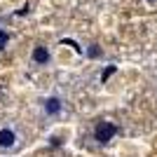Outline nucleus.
Segmentation results:
<instances>
[{
	"mask_svg": "<svg viewBox=\"0 0 157 157\" xmlns=\"http://www.w3.org/2000/svg\"><path fill=\"white\" fill-rule=\"evenodd\" d=\"M150 2H152V0H150Z\"/></svg>",
	"mask_w": 157,
	"mask_h": 157,
	"instance_id": "obj_7",
	"label": "nucleus"
},
{
	"mask_svg": "<svg viewBox=\"0 0 157 157\" xmlns=\"http://www.w3.org/2000/svg\"><path fill=\"white\" fill-rule=\"evenodd\" d=\"M115 134H117V127L113 124V122H98L96 129H94V138H96L98 143H108V141H113Z\"/></svg>",
	"mask_w": 157,
	"mask_h": 157,
	"instance_id": "obj_1",
	"label": "nucleus"
},
{
	"mask_svg": "<svg viewBox=\"0 0 157 157\" xmlns=\"http://www.w3.org/2000/svg\"><path fill=\"white\" fill-rule=\"evenodd\" d=\"M17 141H19V136H17L14 129H10V127H2V129H0V150H12V148H17Z\"/></svg>",
	"mask_w": 157,
	"mask_h": 157,
	"instance_id": "obj_2",
	"label": "nucleus"
},
{
	"mask_svg": "<svg viewBox=\"0 0 157 157\" xmlns=\"http://www.w3.org/2000/svg\"><path fill=\"white\" fill-rule=\"evenodd\" d=\"M33 61L40 63V66L49 63V49H47V47H35V52H33Z\"/></svg>",
	"mask_w": 157,
	"mask_h": 157,
	"instance_id": "obj_4",
	"label": "nucleus"
},
{
	"mask_svg": "<svg viewBox=\"0 0 157 157\" xmlns=\"http://www.w3.org/2000/svg\"><path fill=\"white\" fill-rule=\"evenodd\" d=\"M61 108H63V103H61V98H56V96H52V98L45 101V113L47 115H59Z\"/></svg>",
	"mask_w": 157,
	"mask_h": 157,
	"instance_id": "obj_3",
	"label": "nucleus"
},
{
	"mask_svg": "<svg viewBox=\"0 0 157 157\" xmlns=\"http://www.w3.org/2000/svg\"><path fill=\"white\" fill-rule=\"evenodd\" d=\"M7 40H10V35H7L5 31H0V49H5V47H7Z\"/></svg>",
	"mask_w": 157,
	"mask_h": 157,
	"instance_id": "obj_5",
	"label": "nucleus"
},
{
	"mask_svg": "<svg viewBox=\"0 0 157 157\" xmlns=\"http://www.w3.org/2000/svg\"><path fill=\"white\" fill-rule=\"evenodd\" d=\"M115 71H117V68H115V66H110L108 71H103V75H101V80H103V82H105V80L110 78V75H113V73H115Z\"/></svg>",
	"mask_w": 157,
	"mask_h": 157,
	"instance_id": "obj_6",
	"label": "nucleus"
}]
</instances>
